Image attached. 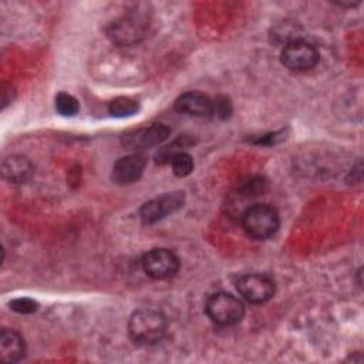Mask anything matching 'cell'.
Returning a JSON list of instances; mask_svg holds the SVG:
<instances>
[{
  "label": "cell",
  "mask_w": 364,
  "mask_h": 364,
  "mask_svg": "<svg viewBox=\"0 0 364 364\" xmlns=\"http://www.w3.org/2000/svg\"><path fill=\"white\" fill-rule=\"evenodd\" d=\"M166 317L154 309H139L128 321V334L138 346H152L164 338Z\"/></svg>",
  "instance_id": "6da1fadb"
},
{
  "label": "cell",
  "mask_w": 364,
  "mask_h": 364,
  "mask_svg": "<svg viewBox=\"0 0 364 364\" xmlns=\"http://www.w3.org/2000/svg\"><path fill=\"white\" fill-rule=\"evenodd\" d=\"M240 222L247 236L256 240H266L272 237L280 226L279 212L269 203L250 205L243 212Z\"/></svg>",
  "instance_id": "7a4b0ae2"
},
{
  "label": "cell",
  "mask_w": 364,
  "mask_h": 364,
  "mask_svg": "<svg viewBox=\"0 0 364 364\" xmlns=\"http://www.w3.org/2000/svg\"><path fill=\"white\" fill-rule=\"evenodd\" d=\"M148 26V16L139 10H132L112 21L107 28V36L117 46H132L145 36Z\"/></svg>",
  "instance_id": "3957f363"
},
{
  "label": "cell",
  "mask_w": 364,
  "mask_h": 364,
  "mask_svg": "<svg viewBox=\"0 0 364 364\" xmlns=\"http://www.w3.org/2000/svg\"><path fill=\"white\" fill-rule=\"evenodd\" d=\"M208 317L218 326H233L243 318L245 306L233 294L219 291L212 294L205 306Z\"/></svg>",
  "instance_id": "277c9868"
},
{
  "label": "cell",
  "mask_w": 364,
  "mask_h": 364,
  "mask_svg": "<svg viewBox=\"0 0 364 364\" xmlns=\"http://www.w3.org/2000/svg\"><path fill=\"white\" fill-rule=\"evenodd\" d=\"M320 54L317 48L304 40H291L282 50V64L294 73H304L316 67Z\"/></svg>",
  "instance_id": "5b68a950"
},
{
  "label": "cell",
  "mask_w": 364,
  "mask_h": 364,
  "mask_svg": "<svg viewBox=\"0 0 364 364\" xmlns=\"http://www.w3.org/2000/svg\"><path fill=\"white\" fill-rule=\"evenodd\" d=\"M144 272L155 280H166L179 270V259L169 249H152L141 260Z\"/></svg>",
  "instance_id": "8992f818"
},
{
  "label": "cell",
  "mask_w": 364,
  "mask_h": 364,
  "mask_svg": "<svg viewBox=\"0 0 364 364\" xmlns=\"http://www.w3.org/2000/svg\"><path fill=\"white\" fill-rule=\"evenodd\" d=\"M185 195L183 192H169L161 196H156L148 202H145L139 209L141 220L146 225L155 223L168 215L179 210L183 206Z\"/></svg>",
  "instance_id": "52a82bcc"
},
{
  "label": "cell",
  "mask_w": 364,
  "mask_h": 364,
  "mask_svg": "<svg viewBox=\"0 0 364 364\" xmlns=\"http://www.w3.org/2000/svg\"><path fill=\"white\" fill-rule=\"evenodd\" d=\"M236 289L246 301L252 304H263L273 297L274 282L266 274L250 273L239 277Z\"/></svg>",
  "instance_id": "ba28073f"
},
{
  "label": "cell",
  "mask_w": 364,
  "mask_h": 364,
  "mask_svg": "<svg viewBox=\"0 0 364 364\" xmlns=\"http://www.w3.org/2000/svg\"><path fill=\"white\" fill-rule=\"evenodd\" d=\"M171 135V128L164 124H152L151 127L141 128L128 134L124 144L135 151H144L161 145Z\"/></svg>",
  "instance_id": "9c48e42d"
},
{
  "label": "cell",
  "mask_w": 364,
  "mask_h": 364,
  "mask_svg": "<svg viewBox=\"0 0 364 364\" xmlns=\"http://www.w3.org/2000/svg\"><path fill=\"white\" fill-rule=\"evenodd\" d=\"M145 165H146V158L139 152L121 156L119 159H117V162L112 166L111 178L118 185L134 183L141 178L145 169Z\"/></svg>",
  "instance_id": "30bf717a"
},
{
  "label": "cell",
  "mask_w": 364,
  "mask_h": 364,
  "mask_svg": "<svg viewBox=\"0 0 364 364\" xmlns=\"http://www.w3.org/2000/svg\"><path fill=\"white\" fill-rule=\"evenodd\" d=\"M175 109L192 117H210L213 114V101L198 91H189L179 95L175 101Z\"/></svg>",
  "instance_id": "8fae6325"
},
{
  "label": "cell",
  "mask_w": 364,
  "mask_h": 364,
  "mask_svg": "<svg viewBox=\"0 0 364 364\" xmlns=\"http://www.w3.org/2000/svg\"><path fill=\"white\" fill-rule=\"evenodd\" d=\"M34 169L31 162L23 155H9L1 162V175L10 183L27 182Z\"/></svg>",
  "instance_id": "7c38bea8"
},
{
  "label": "cell",
  "mask_w": 364,
  "mask_h": 364,
  "mask_svg": "<svg viewBox=\"0 0 364 364\" xmlns=\"http://www.w3.org/2000/svg\"><path fill=\"white\" fill-rule=\"evenodd\" d=\"M26 354V344L23 337L9 328H3L0 333V358L6 363H17Z\"/></svg>",
  "instance_id": "4fadbf2b"
},
{
  "label": "cell",
  "mask_w": 364,
  "mask_h": 364,
  "mask_svg": "<svg viewBox=\"0 0 364 364\" xmlns=\"http://www.w3.org/2000/svg\"><path fill=\"white\" fill-rule=\"evenodd\" d=\"M138 108H139L138 102L129 97H118V98L112 100L108 105L109 114L117 118L131 117V115L136 114Z\"/></svg>",
  "instance_id": "5bb4252c"
},
{
  "label": "cell",
  "mask_w": 364,
  "mask_h": 364,
  "mask_svg": "<svg viewBox=\"0 0 364 364\" xmlns=\"http://www.w3.org/2000/svg\"><path fill=\"white\" fill-rule=\"evenodd\" d=\"M191 144V141H188L186 136H181L178 139H175L173 142H171L169 145H165L162 148H159V151L155 154V161L161 165L164 164H169L171 159L183 151V148H186Z\"/></svg>",
  "instance_id": "9a60e30c"
},
{
  "label": "cell",
  "mask_w": 364,
  "mask_h": 364,
  "mask_svg": "<svg viewBox=\"0 0 364 364\" xmlns=\"http://www.w3.org/2000/svg\"><path fill=\"white\" fill-rule=\"evenodd\" d=\"M55 109L58 111L60 115L63 117H73L78 112L80 104L75 97L67 92H60L55 97Z\"/></svg>",
  "instance_id": "2e32d148"
},
{
  "label": "cell",
  "mask_w": 364,
  "mask_h": 364,
  "mask_svg": "<svg viewBox=\"0 0 364 364\" xmlns=\"http://www.w3.org/2000/svg\"><path fill=\"white\" fill-rule=\"evenodd\" d=\"M171 166H172V171L173 173L178 176V178H185L188 176L192 171H193V159L192 156L182 151L179 154H176L172 159H171Z\"/></svg>",
  "instance_id": "e0dca14e"
},
{
  "label": "cell",
  "mask_w": 364,
  "mask_h": 364,
  "mask_svg": "<svg viewBox=\"0 0 364 364\" xmlns=\"http://www.w3.org/2000/svg\"><path fill=\"white\" fill-rule=\"evenodd\" d=\"M10 309L20 314H31L38 309V303L30 297H20L10 301Z\"/></svg>",
  "instance_id": "ac0fdd59"
},
{
  "label": "cell",
  "mask_w": 364,
  "mask_h": 364,
  "mask_svg": "<svg viewBox=\"0 0 364 364\" xmlns=\"http://www.w3.org/2000/svg\"><path fill=\"white\" fill-rule=\"evenodd\" d=\"M232 112V105L228 98L225 97H218L213 101V114H216L219 118H228Z\"/></svg>",
  "instance_id": "d6986e66"
},
{
  "label": "cell",
  "mask_w": 364,
  "mask_h": 364,
  "mask_svg": "<svg viewBox=\"0 0 364 364\" xmlns=\"http://www.w3.org/2000/svg\"><path fill=\"white\" fill-rule=\"evenodd\" d=\"M284 131H279V132H273V134H267V135H263L260 138H256L253 139L255 144H266V145H272V144H276L279 141H282L284 136Z\"/></svg>",
  "instance_id": "ffe728a7"
}]
</instances>
